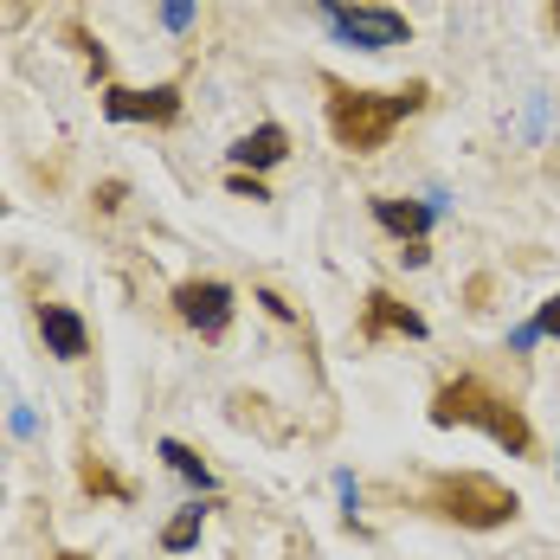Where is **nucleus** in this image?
Listing matches in <instances>:
<instances>
[{
	"mask_svg": "<svg viewBox=\"0 0 560 560\" xmlns=\"http://www.w3.org/2000/svg\"><path fill=\"white\" fill-rule=\"evenodd\" d=\"M258 303H265V310H271V316H278V323H296V310H290V303H283L278 290H258Z\"/></svg>",
	"mask_w": 560,
	"mask_h": 560,
	"instance_id": "18",
	"label": "nucleus"
},
{
	"mask_svg": "<svg viewBox=\"0 0 560 560\" xmlns=\"http://www.w3.org/2000/svg\"><path fill=\"white\" fill-rule=\"evenodd\" d=\"M535 336L560 341V296H548V303H541V310H535Z\"/></svg>",
	"mask_w": 560,
	"mask_h": 560,
	"instance_id": "16",
	"label": "nucleus"
},
{
	"mask_svg": "<svg viewBox=\"0 0 560 560\" xmlns=\"http://www.w3.org/2000/svg\"><path fill=\"white\" fill-rule=\"evenodd\" d=\"M78 483H84V497H110V503H136V483L129 477H116L110 464L97 457V451H84L78 457Z\"/></svg>",
	"mask_w": 560,
	"mask_h": 560,
	"instance_id": "11",
	"label": "nucleus"
},
{
	"mask_svg": "<svg viewBox=\"0 0 560 560\" xmlns=\"http://www.w3.org/2000/svg\"><path fill=\"white\" fill-rule=\"evenodd\" d=\"M425 509L439 515V522H457V528H503L522 515V497L503 490L497 477H483V470H439L432 483H425Z\"/></svg>",
	"mask_w": 560,
	"mask_h": 560,
	"instance_id": "3",
	"label": "nucleus"
},
{
	"mask_svg": "<svg viewBox=\"0 0 560 560\" xmlns=\"http://www.w3.org/2000/svg\"><path fill=\"white\" fill-rule=\"evenodd\" d=\"M555 26H560V0H555Z\"/></svg>",
	"mask_w": 560,
	"mask_h": 560,
	"instance_id": "21",
	"label": "nucleus"
},
{
	"mask_svg": "<svg viewBox=\"0 0 560 560\" xmlns=\"http://www.w3.org/2000/svg\"><path fill=\"white\" fill-rule=\"evenodd\" d=\"M399 258H406V265H425V258H432V245H425V238H412V245H399Z\"/></svg>",
	"mask_w": 560,
	"mask_h": 560,
	"instance_id": "19",
	"label": "nucleus"
},
{
	"mask_svg": "<svg viewBox=\"0 0 560 560\" xmlns=\"http://www.w3.org/2000/svg\"><path fill=\"white\" fill-rule=\"evenodd\" d=\"M200 535H207V509L187 503V509H174V515H168L162 548H168V555H187V548H200Z\"/></svg>",
	"mask_w": 560,
	"mask_h": 560,
	"instance_id": "12",
	"label": "nucleus"
},
{
	"mask_svg": "<svg viewBox=\"0 0 560 560\" xmlns=\"http://www.w3.org/2000/svg\"><path fill=\"white\" fill-rule=\"evenodd\" d=\"M71 46H78V52L91 58V71H97V78H110V52H104V46H97V39L84 33V26H71Z\"/></svg>",
	"mask_w": 560,
	"mask_h": 560,
	"instance_id": "15",
	"label": "nucleus"
},
{
	"mask_svg": "<svg viewBox=\"0 0 560 560\" xmlns=\"http://www.w3.org/2000/svg\"><path fill=\"white\" fill-rule=\"evenodd\" d=\"M52 560H91V555H78V548H65V555H52Z\"/></svg>",
	"mask_w": 560,
	"mask_h": 560,
	"instance_id": "20",
	"label": "nucleus"
},
{
	"mask_svg": "<svg viewBox=\"0 0 560 560\" xmlns=\"http://www.w3.org/2000/svg\"><path fill=\"white\" fill-rule=\"evenodd\" d=\"M162 464H168L174 477H187L194 490H207V497H213V470H207V457H200V451H187L180 439H162Z\"/></svg>",
	"mask_w": 560,
	"mask_h": 560,
	"instance_id": "13",
	"label": "nucleus"
},
{
	"mask_svg": "<svg viewBox=\"0 0 560 560\" xmlns=\"http://www.w3.org/2000/svg\"><path fill=\"white\" fill-rule=\"evenodd\" d=\"M425 341V316L412 310V303H399L393 290H368V303H361V341L368 348H381V341Z\"/></svg>",
	"mask_w": 560,
	"mask_h": 560,
	"instance_id": "7",
	"label": "nucleus"
},
{
	"mask_svg": "<svg viewBox=\"0 0 560 560\" xmlns=\"http://www.w3.org/2000/svg\"><path fill=\"white\" fill-rule=\"evenodd\" d=\"M425 419H432L439 432L470 425V432H483L490 445H503L509 457H535V425H528V412H522L509 393H497L490 381H477V374H457V381H445V387L432 393Z\"/></svg>",
	"mask_w": 560,
	"mask_h": 560,
	"instance_id": "2",
	"label": "nucleus"
},
{
	"mask_svg": "<svg viewBox=\"0 0 560 560\" xmlns=\"http://www.w3.org/2000/svg\"><path fill=\"white\" fill-rule=\"evenodd\" d=\"M174 316H180L200 341H225L232 316H238V290L220 283V278H180L174 283Z\"/></svg>",
	"mask_w": 560,
	"mask_h": 560,
	"instance_id": "5",
	"label": "nucleus"
},
{
	"mask_svg": "<svg viewBox=\"0 0 560 560\" xmlns=\"http://www.w3.org/2000/svg\"><path fill=\"white\" fill-rule=\"evenodd\" d=\"M225 194H238V200H271V187H265L258 174H245V168L225 174Z\"/></svg>",
	"mask_w": 560,
	"mask_h": 560,
	"instance_id": "14",
	"label": "nucleus"
},
{
	"mask_svg": "<svg viewBox=\"0 0 560 560\" xmlns=\"http://www.w3.org/2000/svg\"><path fill=\"white\" fill-rule=\"evenodd\" d=\"M225 155H232V168L265 174V168H278L283 155H290V129H283V122H258V129H252V136H238Z\"/></svg>",
	"mask_w": 560,
	"mask_h": 560,
	"instance_id": "9",
	"label": "nucleus"
},
{
	"mask_svg": "<svg viewBox=\"0 0 560 560\" xmlns=\"http://www.w3.org/2000/svg\"><path fill=\"white\" fill-rule=\"evenodd\" d=\"M323 91H329V104H323L329 136H336V149H348V155H381L393 142V129L432 104V84H425V78H412V84H399V91H354V84L329 78Z\"/></svg>",
	"mask_w": 560,
	"mask_h": 560,
	"instance_id": "1",
	"label": "nucleus"
},
{
	"mask_svg": "<svg viewBox=\"0 0 560 560\" xmlns=\"http://www.w3.org/2000/svg\"><path fill=\"white\" fill-rule=\"evenodd\" d=\"M180 110H187L180 84H155V91L104 84V116H110V122H155V129H168V122H180Z\"/></svg>",
	"mask_w": 560,
	"mask_h": 560,
	"instance_id": "6",
	"label": "nucleus"
},
{
	"mask_svg": "<svg viewBox=\"0 0 560 560\" xmlns=\"http://www.w3.org/2000/svg\"><path fill=\"white\" fill-rule=\"evenodd\" d=\"M122 194H129L122 180H104V187H97V213H116V207H122Z\"/></svg>",
	"mask_w": 560,
	"mask_h": 560,
	"instance_id": "17",
	"label": "nucleus"
},
{
	"mask_svg": "<svg viewBox=\"0 0 560 560\" xmlns=\"http://www.w3.org/2000/svg\"><path fill=\"white\" fill-rule=\"evenodd\" d=\"M374 220H381V232H393L399 245H412V238H425V232H432V207H419V200H393V194H374Z\"/></svg>",
	"mask_w": 560,
	"mask_h": 560,
	"instance_id": "10",
	"label": "nucleus"
},
{
	"mask_svg": "<svg viewBox=\"0 0 560 560\" xmlns=\"http://www.w3.org/2000/svg\"><path fill=\"white\" fill-rule=\"evenodd\" d=\"M316 7H323V20H329L336 46L393 52V46H406V39H412V20H406V13H393V7H348V0H316Z\"/></svg>",
	"mask_w": 560,
	"mask_h": 560,
	"instance_id": "4",
	"label": "nucleus"
},
{
	"mask_svg": "<svg viewBox=\"0 0 560 560\" xmlns=\"http://www.w3.org/2000/svg\"><path fill=\"white\" fill-rule=\"evenodd\" d=\"M33 323H39V336H46V354H58V361H84V354H91V329H84V316H78L71 303H39Z\"/></svg>",
	"mask_w": 560,
	"mask_h": 560,
	"instance_id": "8",
	"label": "nucleus"
}]
</instances>
